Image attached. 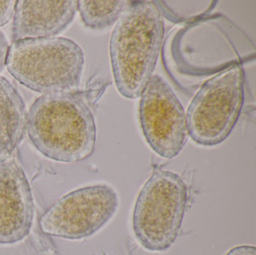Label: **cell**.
Instances as JSON below:
<instances>
[{
    "label": "cell",
    "instance_id": "6da1fadb",
    "mask_svg": "<svg viewBox=\"0 0 256 255\" xmlns=\"http://www.w3.org/2000/svg\"><path fill=\"white\" fill-rule=\"evenodd\" d=\"M31 143L47 158L80 162L94 154L97 128L84 96L77 92L48 93L36 98L27 116Z\"/></svg>",
    "mask_w": 256,
    "mask_h": 255
},
{
    "label": "cell",
    "instance_id": "7a4b0ae2",
    "mask_svg": "<svg viewBox=\"0 0 256 255\" xmlns=\"http://www.w3.org/2000/svg\"><path fill=\"white\" fill-rule=\"evenodd\" d=\"M165 33L163 16L154 1H136L120 16L110 40L117 90L128 99L144 92L160 57Z\"/></svg>",
    "mask_w": 256,
    "mask_h": 255
},
{
    "label": "cell",
    "instance_id": "3957f363",
    "mask_svg": "<svg viewBox=\"0 0 256 255\" xmlns=\"http://www.w3.org/2000/svg\"><path fill=\"white\" fill-rule=\"evenodd\" d=\"M84 66L82 47L66 38H29L9 46L6 66L20 84L36 92H72Z\"/></svg>",
    "mask_w": 256,
    "mask_h": 255
},
{
    "label": "cell",
    "instance_id": "277c9868",
    "mask_svg": "<svg viewBox=\"0 0 256 255\" xmlns=\"http://www.w3.org/2000/svg\"><path fill=\"white\" fill-rule=\"evenodd\" d=\"M189 200L184 180L169 170H156L142 186L132 212V230L143 248L168 250L182 226Z\"/></svg>",
    "mask_w": 256,
    "mask_h": 255
},
{
    "label": "cell",
    "instance_id": "5b68a950",
    "mask_svg": "<svg viewBox=\"0 0 256 255\" xmlns=\"http://www.w3.org/2000/svg\"><path fill=\"white\" fill-rule=\"evenodd\" d=\"M244 98V70L234 64L208 79L193 97L187 108L188 136L200 146L222 143L238 122Z\"/></svg>",
    "mask_w": 256,
    "mask_h": 255
},
{
    "label": "cell",
    "instance_id": "8992f818",
    "mask_svg": "<svg viewBox=\"0 0 256 255\" xmlns=\"http://www.w3.org/2000/svg\"><path fill=\"white\" fill-rule=\"evenodd\" d=\"M119 198L108 184L84 186L57 200L40 219L44 234L68 240L94 236L116 214Z\"/></svg>",
    "mask_w": 256,
    "mask_h": 255
},
{
    "label": "cell",
    "instance_id": "52a82bcc",
    "mask_svg": "<svg viewBox=\"0 0 256 255\" xmlns=\"http://www.w3.org/2000/svg\"><path fill=\"white\" fill-rule=\"evenodd\" d=\"M140 122L152 150L166 160L175 158L186 144V112L170 84L154 75L141 94Z\"/></svg>",
    "mask_w": 256,
    "mask_h": 255
},
{
    "label": "cell",
    "instance_id": "ba28073f",
    "mask_svg": "<svg viewBox=\"0 0 256 255\" xmlns=\"http://www.w3.org/2000/svg\"><path fill=\"white\" fill-rule=\"evenodd\" d=\"M34 215L33 193L22 167L16 160L0 163V244L27 238Z\"/></svg>",
    "mask_w": 256,
    "mask_h": 255
},
{
    "label": "cell",
    "instance_id": "9c48e42d",
    "mask_svg": "<svg viewBox=\"0 0 256 255\" xmlns=\"http://www.w3.org/2000/svg\"><path fill=\"white\" fill-rule=\"evenodd\" d=\"M76 12V0L16 1L12 20V42L54 38L68 27Z\"/></svg>",
    "mask_w": 256,
    "mask_h": 255
},
{
    "label": "cell",
    "instance_id": "30bf717a",
    "mask_svg": "<svg viewBox=\"0 0 256 255\" xmlns=\"http://www.w3.org/2000/svg\"><path fill=\"white\" fill-rule=\"evenodd\" d=\"M27 116L22 94L12 82L0 76V163L7 162L22 142Z\"/></svg>",
    "mask_w": 256,
    "mask_h": 255
},
{
    "label": "cell",
    "instance_id": "8fae6325",
    "mask_svg": "<svg viewBox=\"0 0 256 255\" xmlns=\"http://www.w3.org/2000/svg\"><path fill=\"white\" fill-rule=\"evenodd\" d=\"M130 3L132 1L125 0H81L77 1V10L86 28L104 30L116 24Z\"/></svg>",
    "mask_w": 256,
    "mask_h": 255
},
{
    "label": "cell",
    "instance_id": "7c38bea8",
    "mask_svg": "<svg viewBox=\"0 0 256 255\" xmlns=\"http://www.w3.org/2000/svg\"><path fill=\"white\" fill-rule=\"evenodd\" d=\"M16 1L0 0V27L6 25L14 16Z\"/></svg>",
    "mask_w": 256,
    "mask_h": 255
},
{
    "label": "cell",
    "instance_id": "4fadbf2b",
    "mask_svg": "<svg viewBox=\"0 0 256 255\" xmlns=\"http://www.w3.org/2000/svg\"><path fill=\"white\" fill-rule=\"evenodd\" d=\"M9 44L7 38L0 31V71L6 66V58L8 54Z\"/></svg>",
    "mask_w": 256,
    "mask_h": 255
},
{
    "label": "cell",
    "instance_id": "5bb4252c",
    "mask_svg": "<svg viewBox=\"0 0 256 255\" xmlns=\"http://www.w3.org/2000/svg\"><path fill=\"white\" fill-rule=\"evenodd\" d=\"M226 255H256V246H238L232 248Z\"/></svg>",
    "mask_w": 256,
    "mask_h": 255
}]
</instances>
